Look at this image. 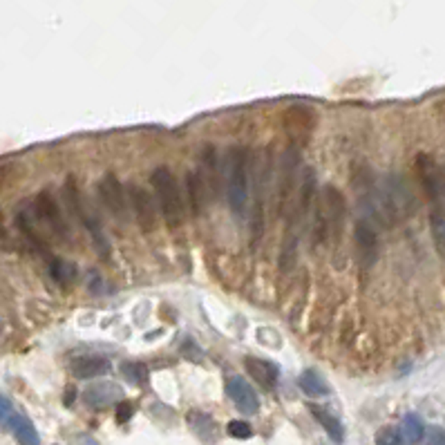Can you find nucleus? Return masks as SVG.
Here are the masks:
<instances>
[{
    "instance_id": "18",
    "label": "nucleus",
    "mask_w": 445,
    "mask_h": 445,
    "mask_svg": "<svg viewBox=\"0 0 445 445\" xmlns=\"http://www.w3.org/2000/svg\"><path fill=\"white\" fill-rule=\"evenodd\" d=\"M311 414L320 421V426L325 428V432L329 434V439L336 441V443H343L345 441V430H343V423L338 421V416H334L327 407H320V405H309Z\"/></svg>"
},
{
    "instance_id": "28",
    "label": "nucleus",
    "mask_w": 445,
    "mask_h": 445,
    "mask_svg": "<svg viewBox=\"0 0 445 445\" xmlns=\"http://www.w3.org/2000/svg\"><path fill=\"white\" fill-rule=\"evenodd\" d=\"M81 445H97V441H92V439H88L86 443H81Z\"/></svg>"
},
{
    "instance_id": "22",
    "label": "nucleus",
    "mask_w": 445,
    "mask_h": 445,
    "mask_svg": "<svg viewBox=\"0 0 445 445\" xmlns=\"http://www.w3.org/2000/svg\"><path fill=\"white\" fill-rule=\"evenodd\" d=\"M49 273L58 284H68L77 278V267L68 260H52L49 264Z\"/></svg>"
},
{
    "instance_id": "25",
    "label": "nucleus",
    "mask_w": 445,
    "mask_h": 445,
    "mask_svg": "<svg viewBox=\"0 0 445 445\" xmlns=\"http://www.w3.org/2000/svg\"><path fill=\"white\" fill-rule=\"evenodd\" d=\"M226 432L235 439H251L253 437V430L247 421H231L226 426Z\"/></svg>"
},
{
    "instance_id": "16",
    "label": "nucleus",
    "mask_w": 445,
    "mask_h": 445,
    "mask_svg": "<svg viewBox=\"0 0 445 445\" xmlns=\"http://www.w3.org/2000/svg\"><path fill=\"white\" fill-rule=\"evenodd\" d=\"M244 367H247V372L251 374V378H256L262 387L273 389L275 383H278L280 369L275 367L271 360H262V358H256V356H247L244 358Z\"/></svg>"
},
{
    "instance_id": "15",
    "label": "nucleus",
    "mask_w": 445,
    "mask_h": 445,
    "mask_svg": "<svg viewBox=\"0 0 445 445\" xmlns=\"http://www.w3.org/2000/svg\"><path fill=\"white\" fill-rule=\"evenodd\" d=\"M3 426L12 430V434L20 445H40V437L34 428V423H31L25 414H20L18 409H14L12 414H9V419L3 423Z\"/></svg>"
},
{
    "instance_id": "11",
    "label": "nucleus",
    "mask_w": 445,
    "mask_h": 445,
    "mask_svg": "<svg viewBox=\"0 0 445 445\" xmlns=\"http://www.w3.org/2000/svg\"><path fill=\"white\" fill-rule=\"evenodd\" d=\"M226 394L233 403H235V407L242 412V414H256L260 409L258 391L253 389L242 376H231L226 380Z\"/></svg>"
},
{
    "instance_id": "17",
    "label": "nucleus",
    "mask_w": 445,
    "mask_h": 445,
    "mask_svg": "<svg viewBox=\"0 0 445 445\" xmlns=\"http://www.w3.org/2000/svg\"><path fill=\"white\" fill-rule=\"evenodd\" d=\"M186 193H188V206L193 210V215L204 213L206 201H208V188L199 173L186 175Z\"/></svg>"
},
{
    "instance_id": "19",
    "label": "nucleus",
    "mask_w": 445,
    "mask_h": 445,
    "mask_svg": "<svg viewBox=\"0 0 445 445\" xmlns=\"http://www.w3.org/2000/svg\"><path fill=\"white\" fill-rule=\"evenodd\" d=\"M398 430H400V437L405 445H416L426 439V423H423V419L419 414H407L400 421Z\"/></svg>"
},
{
    "instance_id": "13",
    "label": "nucleus",
    "mask_w": 445,
    "mask_h": 445,
    "mask_svg": "<svg viewBox=\"0 0 445 445\" xmlns=\"http://www.w3.org/2000/svg\"><path fill=\"white\" fill-rule=\"evenodd\" d=\"M298 146H291L282 157V173H280V186H278V210H282V204H287L291 195V186L295 182V173H298Z\"/></svg>"
},
{
    "instance_id": "3",
    "label": "nucleus",
    "mask_w": 445,
    "mask_h": 445,
    "mask_svg": "<svg viewBox=\"0 0 445 445\" xmlns=\"http://www.w3.org/2000/svg\"><path fill=\"white\" fill-rule=\"evenodd\" d=\"M153 190L162 208V217L168 228H179L184 224V197L179 190L177 177L171 173V168L159 166L153 171Z\"/></svg>"
},
{
    "instance_id": "20",
    "label": "nucleus",
    "mask_w": 445,
    "mask_h": 445,
    "mask_svg": "<svg viewBox=\"0 0 445 445\" xmlns=\"http://www.w3.org/2000/svg\"><path fill=\"white\" fill-rule=\"evenodd\" d=\"M298 383L302 387V391L306 396H327L329 394V383L315 372V369H304V372L300 374Z\"/></svg>"
},
{
    "instance_id": "21",
    "label": "nucleus",
    "mask_w": 445,
    "mask_h": 445,
    "mask_svg": "<svg viewBox=\"0 0 445 445\" xmlns=\"http://www.w3.org/2000/svg\"><path fill=\"white\" fill-rule=\"evenodd\" d=\"M188 423H190V428H193V432L197 434L201 441H206L204 432H208L210 439H215V421L210 419L208 414H204V412H190Z\"/></svg>"
},
{
    "instance_id": "1",
    "label": "nucleus",
    "mask_w": 445,
    "mask_h": 445,
    "mask_svg": "<svg viewBox=\"0 0 445 445\" xmlns=\"http://www.w3.org/2000/svg\"><path fill=\"white\" fill-rule=\"evenodd\" d=\"M419 175L423 188L430 199V233L434 249H437L441 262L445 264V195H443V177L437 164L430 157H419Z\"/></svg>"
},
{
    "instance_id": "24",
    "label": "nucleus",
    "mask_w": 445,
    "mask_h": 445,
    "mask_svg": "<svg viewBox=\"0 0 445 445\" xmlns=\"http://www.w3.org/2000/svg\"><path fill=\"white\" fill-rule=\"evenodd\" d=\"M376 445H405V443H403L398 428L385 426V428H380L378 434H376Z\"/></svg>"
},
{
    "instance_id": "14",
    "label": "nucleus",
    "mask_w": 445,
    "mask_h": 445,
    "mask_svg": "<svg viewBox=\"0 0 445 445\" xmlns=\"http://www.w3.org/2000/svg\"><path fill=\"white\" fill-rule=\"evenodd\" d=\"M110 369H112V363L103 356H79L70 363V372L83 380L103 376V374H108Z\"/></svg>"
},
{
    "instance_id": "5",
    "label": "nucleus",
    "mask_w": 445,
    "mask_h": 445,
    "mask_svg": "<svg viewBox=\"0 0 445 445\" xmlns=\"http://www.w3.org/2000/svg\"><path fill=\"white\" fill-rule=\"evenodd\" d=\"M63 193H65V201H68V208H70V215L77 217L81 221V226L88 231V235L92 237V244L97 249V253L101 258H108L110 256V242L105 237V233L101 231V224L97 219H94L90 213H86V208H83V199L81 193L77 188V182H74V177L70 175L65 179V186H63Z\"/></svg>"
},
{
    "instance_id": "7",
    "label": "nucleus",
    "mask_w": 445,
    "mask_h": 445,
    "mask_svg": "<svg viewBox=\"0 0 445 445\" xmlns=\"http://www.w3.org/2000/svg\"><path fill=\"white\" fill-rule=\"evenodd\" d=\"M99 195L103 206L110 210V215L116 217L119 221L128 219V208H130V197H128V190H123L121 182L116 179V175L108 173L101 177L99 182Z\"/></svg>"
},
{
    "instance_id": "2",
    "label": "nucleus",
    "mask_w": 445,
    "mask_h": 445,
    "mask_svg": "<svg viewBox=\"0 0 445 445\" xmlns=\"http://www.w3.org/2000/svg\"><path fill=\"white\" fill-rule=\"evenodd\" d=\"M224 186L231 210L242 215L249 201V150L244 146H235L226 153Z\"/></svg>"
},
{
    "instance_id": "9",
    "label": "nucleus",
    "mask_w": 445,
    "mask_h": 445,
    "mask_svg": "<svg viewBox=\"0 0 445 445\" xmlns=\"http://www.w3.org/2000/svg\"><path fill=\"white\" fill-rule=\"evenodd\" d=\"M34 213L36 217L43 221V224L54 233V235L58 240H68L70 231H68V221H65V215L61 213V208L56 204V199L52 197V193H47V190H43V193H38L36 199H34Z\"/></svg>"
},
{
    "instance_id": "4",
    "label": "nucleus",
    "mask_w": 445,
    "mask_h": 445,
    "mask_svg": "<svg viewBox=\"0 0 445 445\" xmlns=\"http://www.w3.org/2000/svg\"><path fill=\"white\" fill-rule=\"evenodd\" d=\"M345 213H347V204H345L343 193L336 186L327 184L322 188L320 206H318V215H315V242L318 240L325 242L327 237H331L334 242H341Z\"/></svg>"
},
{
    "instance_id": "8",
    "label": "nucleus",
    "mask_w": 445,
    "mask_h": 445,
    "mask_svg": "<svg viewBox=\"0 0 445 445\" xmlns=\"http://www.w3.org/2000/svg\"><path fill=\"white\" fill-rule=\"evenodd\" d=\"M128 197H130V210L134 213V219L143 233H153L159 224V210L155 206V199L148 190L139 184L128 186Z\"/></svg>"
},
{
    "instance_id": "26",
    "label": "nucleus",
    "mask_w": 445,
    "mask_h": 445,
    "mask_svg": "<svg viewBox=\"0 0 445 445\" xmlns=\"http://www.w3.org/2000/svg\"><path fill=\"white\" fill-rule=\"evenodd\" d=\"M426 445H445V430L439 426H432L426 430Z\"/></svg>"
},
{
    "instance_id": "6",
    "label": "nucleus",
    "mask_w": 445,
    "mask_h": 445,
    "mask_svg": "<svg viewBox=\"0 0 445 445\" xmlns=\"http://www.w3.org/2000/svg\"><path fill=\"white\" fill-rule=\"evenodd\" d=\"M315 112L306 105H291V108L282 114V128L289 134L291 146L304 143L311 136L315 128Z\"/></svg>"
},
{
    "instance_id": "27",
    "label": "nucleus",
    "mask_w": 445,
    "mask_h": 445,
    "mask_svg": "<svg viewBox=\"0 0 445 445\" xmlns=\"http://www.w3.org/2000/svg\"><path fill=\"white\" fill-rule=\"evenodd\" d=\"M132 416V405L130 403H119V412H116V421L119 423H123V421H128Z\"/></svg>"
},
{
    "instance_id": "12",
    "label": "nucleus",
    "mask_w": 445,
    "mask_h": 445,
    "mask_svg": "<svg viewBox=\"0 0 445 445\" xmlns=\"http://www.w3.org/2000/svg\"><path fill=\"white\" fill-rule=\"evenodd\" d=\"M83 400H86L88 405L94 407V409L119 405V403L123 400V387L119 383H112V380H101V383H92L86 389V394H83Z\"/></svg>"
},
{
    "instance_id": "23",
    "label": "nucleus",
    "mask_w": 445,
    "mask_h": 445,
    "mask_svg": "<svg viewBox=\"0 0 445 445\" xmlns=\"http://www.w3.org/2000/svg\"><path fill=\"white\" fill-rule=\"evenodd\" d=\"M121 372L132 385H146L148 383V367L143 363H123Z\"/></svg>"
},
{
    "instance_id": "10",
    "label": "nucleus",
    "mask_w": 445,
    "mask_h": 445,
    "mask_svg": "<svg viewBox=\"0 0 445 445\" xmlns=\"http://www.w3.org/2000/svg\"><path fill=\"white\" fill-rule=\"evenodd\" d=\"M354 242L358 247V258L363 267H372L378 258V233L369 217H360L354 228Z\"/></svg>"
}]
</instances>
